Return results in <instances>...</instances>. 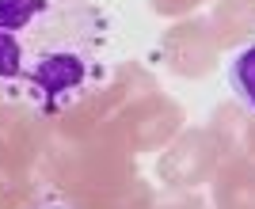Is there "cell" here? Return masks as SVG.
I'll return each mask as SVG.
<instances>
[{
    "mask_svg": "<svg viewBox=\"0 0 255 209\" xmlns=\"http://www.w3.org/2000/svg\"><path fill=\"white\" fill-rule=\"evenodd\" d=\"M27 209H73V206H65V202H57V198H42V202H34V206H27Z\"/></svg>",
    "mask_w": 255,
    "mask_h": 209,
    "instance_id": "cell-3",
    "label": "cell"
},
{
    "mask_svg": "<svg viewBox=\"0 0 255 209\" xmlns=\"http://www.w3.org/2000/svg\"><path fill=\"white\" fill-rule=\"evenodd\" d=\"M111 76L99 0H0V103L57 114Z\"/></svg>",
    "mask_w": 255,
    "mask_h": 209,
    "instance_id": "cell-1",
    "label": "cell"
},
{
    "mask_svg": "<svg viewBox=\"0 0 255 209\" xmlns=\"http://www.w3.org/2000/svg\"><path fill=\"white\" fill-rule=\"evenodd\" d=\"M225 80H229V92L255 114V38H248L244 46L225 61Z\"/></svg>",
    "mask_w": 255,
    "mask_h": 209,
    "instance_id": "cell-2",
    "label": "cell"
}]
</instances>
